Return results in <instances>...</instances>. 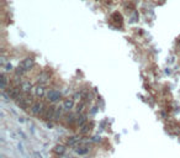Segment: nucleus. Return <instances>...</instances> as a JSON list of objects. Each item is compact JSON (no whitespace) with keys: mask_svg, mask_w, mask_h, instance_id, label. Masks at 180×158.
Instances as JSON below:
<instances>
[{"mask_svg":"<svg viewBox=\"0 0 180 158\" xmlns=\"http://www.w3.org/2000/svg\"><path fill=\"white\" fill-rule=\"evenodd\" d=\"M46 109H47V106H46L44 103H42V101L41 103H35V104L31 105V108H30L31 113H32L33 115H42Z\"/></svg>","mask_w":180,"mask_h":158,"instance_id":"obj_1","label":"nucleus"},{"mask_svg":"<svg viewBox=\"0 0 180 158\" xmlns=\"http://www.w3.org/2000/svg\"><path fill=\"white\" fill-rule=\"evenodd\" d=\"M22 90H21V88H19V87H13V88H9V90H8V95L11 98V99H14V100H16L20 95H21V93Z\"/></svg>","mask_w":180,"mask_h":158,"instance_id":"obj_2","label":"nucleus"},{"mask_svg":"<svg viewBox=\"0 0 180 158\" xmlns=\"http://www.w3.org/2000/svg\"><path fill=\"white\" fill-rule=\"evenodd\" d=\"M54 114H56V108L54 106H47V109L44 110V113L42 114V117L44 120H52L54 119Z\"/></svg>","mask_w":180,"mask_h":158,"instance_id":"obj_3","label":"nucleus"},{"mask_svg":"<svg viewBox=\"0 0 180 158\" xmlns=\"http://www.w3.org/2000/svg\"><path fill=\"white\" fill-rule=\"evenodd\" d=\"M47 99L51 103H57L60 99V93L58 90H49L47 93Z\"/></svg>","mask_w":180,"mask_h":158,"instance_id":"obj_4","label":"nucleus"},{"mask_svg":"<svg viewBox=\"0 0 180 158\" xmlns=\"http://www.w3.org/2000/svg\"><path fill=\"white\" fill-rule=\"evenodd\" d=\"M33 63H35V61L32 59V58H26L22 63H21V66L25 68L26 71H28V69H31V68L33 67Z\"/></svg>","mask_w":180,"mask_h":158,"instance_id":"obj_5","label":"nucleus"},{"mask_svg":"<svg viewBox=\"0 0 180 158\" xmlns=\"http://www.w3.org/2000/svg\"><path fill=\"white\" fill-rule=\"evenodd\" d=\"M74 106V101L73 99H65L64 103H63V109L65 110V111H69L70 109H73Z\"/></svg>","mask_w":180,"mask_h":158,"instance_id":"obj_6","label":"nucleus"},{"mask_svg":"<svg viewBox=\"0 0 180 158\" xmlns=\"http://www.w3.org/2000/svg\"><path fill=\"white\" fill-rule=\"evenodd\" d=\"M33 93L36 94V96H43L44 95V87L43 85H37V87H35L33 88Z\"/></svg>","mask_w":180,"mask_h":158,"instance_id":"obj_7","label":"nucleus"},{"mask_svg":"<svg viewBox=\"0 0 180 158\" xmlns=\"http://www.w3.org/2000/svg\"><path fill=\"white\" fill-rule=\"evenodd\" d=\"M75 121H76V124H78L79 126H84V125L86 124V115L81 113V114L79 115V116H78V119H76Z\"/></svg>","mask_w":180,"mask_h":158,"instance_id":"obj_8","label":"nucleus"},{"mask_svg":"<svg viewBox=\"0 0 180 158\" xmlns=\"http://www.w3.org/2000/svg\"><path fill=\"white\" fill-rule=\"evenodd\" d=\"M63 111H64L63 106H62V108H56V114H54V119H53V120L58 121V120L62 117V115H63Z\"/></svg>","mask_w":180,"mask_h":158,"instance_id":"obj_9","label":"nucleus"},{"mask_svg":"<svg viewBox=\"0 0 180 158\" xmlns=\"http://www.w3.org/2000/svg\"><path fill=\"white\" fill-rule=\"evenodd\" d=\"M31 88H32V85H31L30 82H25V83L21 84V90H22V93H30Z\"/></svg>","mask_w":180,"mask_h":158,"instance_id":"obj_10","label":"nucleus"},{"mask_svg":"<svg viewBox=\"0 0 180 158\" xmlns=\"http://www.w3.org/2000/svg\"><path fill=\"white\" fill-rule=\"evenodd\" d=\"M26 72H27V71L25 69V68H24L21 64H20V66L16 68V69H15V74H16V77H21L24 73H26Z\"/></svg>","mask_w":180,"mask_h":158,"instance_id":"obj_11","label":"nucleus"},{"mask_svg":"<svg viewBox=\"0 0 180 158\" xmlns=\"http://www.w3.org/2000/svg\"><path fill=\"white\" fill-rule=\"evenodd\" d=\"M54 152L57 155H63L64 152H65V148H64V146L63 145H57L54 147Z\"/></svg>","mask_w":180,"mask_h":158,"instance_id":"obj_12","label":"nucleus"},{"mask_svg":"<svg viewBox=\"0 0 180 158\" xmlns=\"http://www.w3.org/2000/svg\"><path fill=\"white\" fill-rule=\"evenodd\" d=\"M78 141H79V137H76V136H72V137H69L68 140H67V145H69V146L75 145Z\"/></svg>","mask_w":180,"mask_h":158,"instance_id":"obj_13","label":"nucleus"},{"mask_svg":"<svg viewBox=\"0 0 180 158\" xmlns=\"http://www.w3.org/2000/svg\"><path fill=\"white\" fill-rule=\"evenodd\" d=\"M49 79V76L47 74V73H42V74L40 76V82L41 83H46Z\"/></svg>","mask_w":180,"mask_h":158,"instance_id":"obj_14","label":"nucleus"},{"mask_svg":"<svg viewBox=\"0 0 180 158\" xmlns=\"http://www.w3.org/2000/svg\"><path fill=\"white\" fill-rule=\"evenodd\" d=\"M81 127H83V129L80 130V134H81V135H85V134H88L89 131H90V126L86 125V124H85L84 126H81Z\"/></svg>","mask_w":180,"mask_h":158,"instance_id":"obj_15","label":"nucleus"},{"mask_svg":"<svg viewBox=\"0 0 180 158\" xmlns=\"http://www.w3.org/2000/svg\"><path fill=\"white\" fill-rule=\"evenodd\" d=\"M6 84H8V79H6V77H5V74L3 73V74H1V89H3V90L5 89V87H6Z\"/></svg>","mask_w":180,"mask_h":158,"instance_id":"obj_16","label":"nucleus"},{"mask_svg":"<svg viewBox=\"0 0 180 158\" xmlns=\"http://www.w3.org/2000/svg\"><path fill=\"white\" fill-rule=\"evenodd\" d=\"M89 152L88 148H85V147H80V148L76 150V153H79V155H86Z\"/></svg>","mask_w":180,"mask_h":158,"instance_id":"obj_17","label":"nucleus"},{"mask_svg":"<svg viewBox=\"0 0 180 158\" xmlns=\"http://www.w3.org/2000/svg\"><path fill=\"white\" fill-rule=\"evenodd\" d=\"M65 117H67V121H68V122H70V124H72V122H74V115H73V114L67 115Z\"/></svg>","mask_w":180,"mask_h":158,"instance_id":"obj_18","label":"nucleus"},{"mask_svg":"<svg viewBox=\"0 0 180 158\" xmlns=\"http://www.w3.org/2000/svg\"><path fill=\"white\" fill-rule=\"evenodd\" d=\"M11 69H13V66L11 64H6V67H5V71L9 72V71H11Z\"/></svg>","mask_w":180,"mask_h":158,"instance_id":"obj_19","label":"nucleus"},{"mask_svg":"<svg viewBox=\"0 0 180 158\" xmlns=\"http://www.w3.org/2000/svg\"><path fill=\"white\" fill-rule=\"evenodd\" d=\"M137 16H138V15H137V13H133V15H132V21H136V19H137Z\"/></svg>","mask_w":180,"mask_h":158,"instance_id":"obj_20","label":"nucleus"}]
</instances>
